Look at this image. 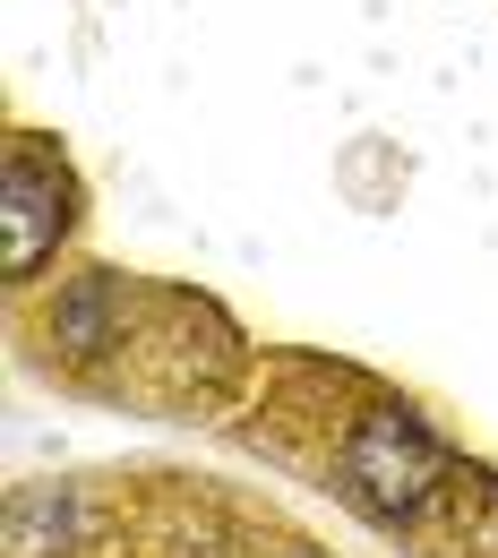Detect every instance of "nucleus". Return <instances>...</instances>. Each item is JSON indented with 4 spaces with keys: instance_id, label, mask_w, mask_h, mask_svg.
<instances>
[{
    "instance_id": "f257e3e1",
    "label": "nucleus",
    "mask_w": 498,
    "mask_h": 558,
    "mask_svg": "<svg viewBox=\"0 0 498 558\" xmlns=\"http://www.w3.org/2000/svg\"><path fill=\"white\" fill-rule=\"evenodd\" d=\"M447 489V447L413 404H369L344 438V498L378 524H413Z\"/></svg>"
},
{
    "instance_id": "f03ea898",
    "label": "nucleus",
    "mask_w": 498,
    "mask_h": 558,
    "mask_svg": "<svg viewBox=\"0 0 498 558\" xmlns=\"http://www.w3.org/2000/svg\"><path fill=\"white\" fill-rule=\"evenodd\" d=\"M70 223H77L70 163L44 138H17L0 163V267H9V283L44 276V258H61V241H70Z\"/></svg>"
},
{
    "instance_id": "7ed1b4c3",
    "label": "nucleus",
    "mask_w": 498,
    "mask_h": 558,
    "mask_svg": "<svg viewBox=\"0 0 498 558\" xmlns=\"http://www.w3.org/2000/svg\"><path fill=\"white\" fill-rule=\"evenodd\" d=\"M130 336V292L112 267H95V276H77L61 301H52V344L70 352V361H104V352Z\"/></svg>"
}]
</instances>
